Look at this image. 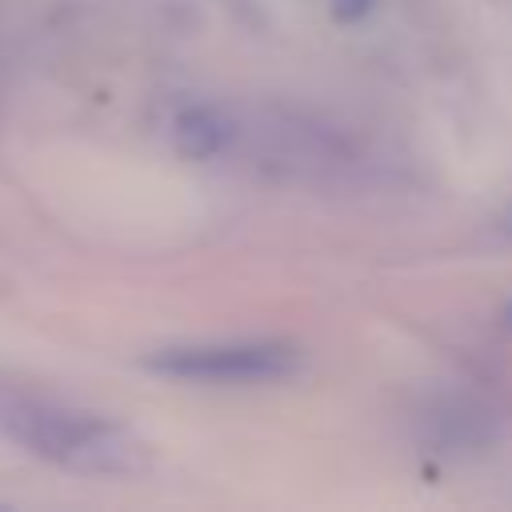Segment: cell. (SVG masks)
Instances as JSON below:
<instances>
[{
  "label": "cell",
  "instance_id": "6da1fadb",
  "mask_svg": "<svg viewBox=\"0 0 512 512\" xmlns=\"http://www.w3.org/2000/svg\"><path fill=\"white\" fill-rule=\"evenodd\" d=\"M0 436L80 476H136L148 468V444L128 424L12 380H0Z\"/></svg>",
  "mask_w": 512,
  "mask_h": 512
},
{
  "label": "cell",
  "instance_id": "7a4b0ae2",
  "mask_svg": "<svg viewBox=\"0 0 512 512\" xmlns=\"http://www.w3.org/2000/svg\"><path fill=\"white\" fill-rule=\"evenodd\" d=\"M304 364L300 348L288 340H212V344H176L148 356L152 372L176 380L208 384H272L296 376Z\"/></svg>",
  "mask_w": 512,
  "mask_h": 512
},
{
  "label": "cell",
  "instance_id": "3957f363",
  "mask_svg": "<svg viewBox=\"0 0 512 512\" xmlns=\"http://www.w3.org/2000/svg\"><path fill=\"white\" fill-rule=\"evenodd\" d=\"M228 140V124L212 108H184L176 116V144L188 156H212Z\"/></svg>",
  "mask_w": 512,
  "mask_h": 512
},
{
  "label": "cell",
  "instance_id": "277c9868",
  "mask_svg": "<svg viewBox=\"0 0 512 512\" xmlns=\"http://www.w3.org/2000/svg\"><path fill=\"white\" fill-rule=\"evenodd\" d=\"M368 8H372V0H332V12L340 20H360Z\"/></svg>",
  "mask_w": 512,
  "mask_h": 512
},
{
  "label": "cell",
  "instance_id": "5b68a950",
  "mask_svg": "<svg viewBox=\"0 0 512 512\" xmlns=\"http://www.w3.org/2000/svg\"><path fill=\"white\" fill-rule=\"evenodd\" d=\"M504 320H508V324H512V304H508V308H504Z\"/></svg>",
  "mask_w": 512,
  "mask_h": 512
},
{
  "label": "cell",
  "instance_id": "8992f818",
  "mask_svg": "<svg viewBox=\"0 0 512 512\" xmlns=\"http://www.w3.org/2000/svg\"><path fill=\"white\" fill-rule=\"evenodd\" d=\"M504 228H508V232H512V212H508V220H504Z\"/></svg>",
  "mask_w": 512,
  "mask_h": 512
}]
</instances>
